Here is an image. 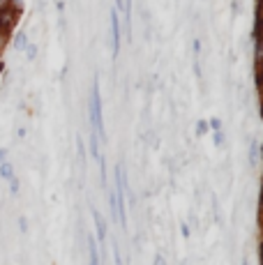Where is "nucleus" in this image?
I'll return each instance as SVG.
<instances>
[{
  "label": "nucleus",
  "mask_w": 263,
  "mask_h": 265,
  "mask_svg": "<svg viewBox=\"0 0 263 265\" xmlns=\"http://www.w3.org/2000/svg\"><path fill=\"white\" fill-rule=\"evenodd\" d=\"M88 113H90V122H92V138L104 136V122H102V97H99V88H97V79L92 83L90 90V104H88Z\"/></svg>",
  "instance_id": "f257e3e1"
},
{
  "label": "nucleus",
  "mask_w": 263,
  "mask_h": 265,
  "mask_svg": "<svg viewBox=\"0 0 263 265\" xmlns=\"http://www.w3.org/2000/svg\"><path fill=\"white\" fill-rule=\"evenodd\" d=\"M111 44H113V58L120 51V23H118V12L113 9L111 12Z\"/></svg>",
  "instance_id": "f03ea898"
},
{
  "label": "nucleus",
  "mask_w": 263,
  "mask_h": 265,
  "mask_svg": "<svg viewBox=\"0 0 263 265\" xmlns=\"http://www.w3.org/2000/svg\"><path fill=\"white\" fill-rule=\"evenodd\" d=\"M92 219H95V228H97V240H99V242H104V240H106V224H104V219L99 217V212H92Z\"/></svg>",
  "instance_id": "7ed1b4c3"
},
{
  "label": "nucleus",
  "mask_w": 263,
  "mask_h": 265,
  "mask_svg": "<svg viewBox=\"0 0 263 265\" xmlns=\"http://www.w3.org/2000/svg\"><path fill=\"white\" fill-rule=\"evenodd\" d=\"M0 178H2V180H12V178H14V166H12V161H2V164H0Z\"/></svg>",
  "instance_id": "20e7f679"
},
{
  "label": "nucleus",
  "mask_w": 263,
  "mask_h": 265,
  "mask_svg": "<svg viewBox=\"0 0 263 265\" xmlns=\"http://www.w3.org/2000/svg\"><path fill=\"white\" fill-rule=\"evenodd\" d=\"M88 251H90V265H99V254H97V247H95V240L88 238Z\"/></svg>",
  "instance_id": "39448f33"
},
{
  "label": "nucleus",
  "mask_w": 263,
  "mask_h": 265,
  "mask_svg": "<svg viewBox=\"0 0 263 265\" xmlns=\"http://www.w3.org/2000/svg\"><path fill=\"white\" fill-rule=\"evenodd\" d=\"M14 46L19 49V51H26V46H28V37H26V32H16Z\"/></svg>",
  "instance_id": "423d86ee"
},
{
  "label": "nucleus",
  "mask_w": 263,
  "mask_h": 265,
  "mask_svg": "<svg viewBox=\"0 0 263 265\" xmlns=\"http://www.w3.org/2000/svg\"><path fill=\"white\" fill-rule=\"evenodd\" d=\"M256 85H259V99H261V115H263V74H256Z\"/></svg>",
  "instance_id": "0eeeda50"
},
{
  "label": "nucleus",
  "mask_w": 263,
  "mask_h": 265,
  "mask_svg": "<svg viewBox=\"0 0 263 265\" xmlns=\"http://www.w3.org/2000/svg\"><path fill=\"white\" fill-rule=\"evenodd\" d=\"M19 187H21V185H19V178H12V180H9V194H12V196H16V194H19Z\"/></svg>",
  "instance_id": "6e6552de"
},
{
  "label": "nucleus",
  "mask_w": 263,
  "mask_h": 265,
  "mask_svg": "<svg viewBox=\"0 0 263 265\" xmlns=\"http://www.w3.org/2000/svg\"><path fill=\"white\" fill-rule=\"evenodd\" d=\"M26 55H28V60H32V58L37 55V46H35V44H28V46H26Z\"/></svg>",
  "instance_id": "1a4fd4ad"
},
{
  "label": "nucleus",
  "mask_w": 263,
  "mask_h": 265,
  "mask_svg": "<svg viewBox=\"0 0 263 265\" xmlns=\"http://www.w3.org/2000/svg\"><path fill=\"white\" fill-rule=\"evenodd\" d=\"M19 228H21V233H26V231H28V221H26V217H21V219H19Z\"/></svg>",
  "instance_id": "9d476101"
},
{
  "label": "nucleus",
  "mask_w": 263,
  "mask_h": 265,
  "mask_svg": "<svg viewBox=\"0 0 263 265\" xmlns=\"http://www.w3.org/2000/svg\"><path fill=\"white\" fill-rule=\"evenodd\" d=\"M7 161V148H0V164Z\"/></svg>",
  "instance_id": "9b49d317"
},
{
  "label": "nucleus",
  "mask_w": 263,
  "mask_h": 265,
  "mask_svg": "<svg viewBox=\"0 0 263 265\" xmlns=\"http://www.w3.org/2000/svg\"><path fill=\"white\" fill-rule=\"evenodd\" d=\"M210 127L215 129V132H219V120H210Z\"/></svg>",
  "instance_id": "f8f14e48"
},
{
  "label": "nucleus",
  "mask_w": 263,
  "mask_h": 265,
  "mask_svg": "<svg viewBox=\"0 0 263 265\" xmlns=\"http://www.w3.org/2000/svg\"><path fill=\"white\" fill-rule=\"evenodd\" d=\"M215 143L222 145V134H219V132H215Z\"/></svg>",
  "instance_id": "ddd939ff"
},
{
  "label": "nucleus",
  "mask_w": 263,
  "mask_h": 265,
  "mask_svg": "<svg viewBox=\"0 0 263 265\" xmlns=\"http://www.w3.org/2000/svg\"><path fill=\"white\" fill-rule=\"evenodd\" d=\"M155 265H164V258L157 256V258H155Z\"/></svg>",
  "instance_id": "4468645a"
},
{
  "label": "nucleus",
  "mask_w": 263,
  "mask_h": 265,
  "mask_svg": "<svg viewBox=\"0 0 263 265\" xmlns=\"http://www.w3.org/2000/svg\"><path fill=\"white\" fill-rule=\"evenodd\" d=\"M2 67H5V65H2V58H0V72H2Z\"/></svg>",
  "instance_id": "2eb2a0df"
},
{
  "label": "nucleus",
  "mask_w": 263,
  "mask_h": 265,
  "mask_svg": "<svg viewBox=\"0 0 263 265\" xmlns=\"http://www.w3.org/2000/svg\"><path fill=\"white\" fill-rule=\"evenodd\" d=\"M261 247H263V238H261Z\"/></svg>",
  "instance_id": "dca6fc26"
}]
</instances>
